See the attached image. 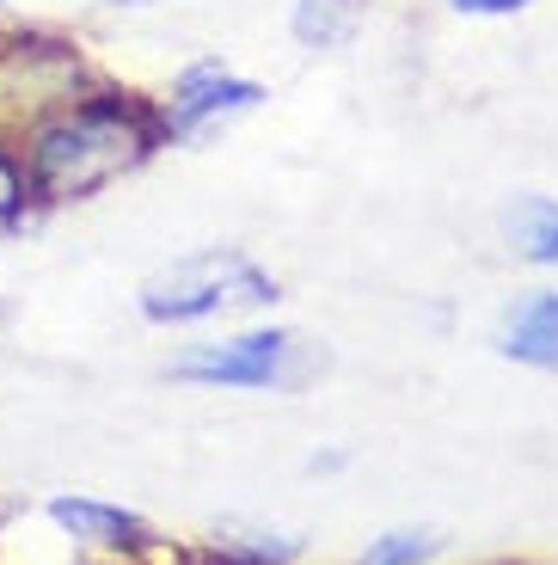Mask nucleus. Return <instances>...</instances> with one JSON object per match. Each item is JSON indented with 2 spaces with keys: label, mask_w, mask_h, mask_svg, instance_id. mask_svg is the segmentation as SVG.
<instances>
[{
  "label": "nucleus",
  "mask_w": 558,
  "mask_h": 565,
  "mask_svg": "<svg viewBox=\"0 0 558 565\" xmlns=\"http://www.w3.org/2000/svg\"><path fill=\"white\" fill-rule=\"evenodd\" d=\"M13 141L37 210L93 203L98 191L124 184L129 172H141L167 148L154 99L117 81H93L81 99L50 105V111L13 124Z\"/></svg>",
  "instance_id": "obj_1"
},
{
  "label": "nucleus",
  "mask_w": 558,
  "mask_h": 565,
  "mask_svg": "<svg viewBox=\"0 0 558 565\" xmlns=\"http://www.w3.org/2000/svg\"><path fill=\"white\" fill-rule=\"evenodd\" d=\"M277 301V277L258 258H246L239 246H203V253L172 258L167 270L141 282V320L154 326H203L215 313L234 308H270Z\"/></svg>",
  "instance_id": "obj_2"
},
{
  "label": "nucleus",
  "mask_w": 558,
  "mask_h": 565,
  "mask_svg": "<svg viewBox=\"0 0 558 565\" xmlns=\"http://www.w3.org/2000/svg\"><path fill=\"white\" fill-rule=\"evenodd\" d=\"M105 74L93 68L86 43L50 25H0V124L13 129L50 105L81 99Z\"/></svg>",
  "instance_id": "obj_3"
},
{
  "label": "nucleus",
  "mask_w": 558,
  "mask_h": 565,
  "mask_svg": "<svg viewBox=\"0 0 558 565\" xmlns=\"http://www.w3.org/2000/svg\"><path fill=\"white\" fill-rule=\"evenodd\" d=\"M325 369V356H313V344L289 326H251V332H234L222 344H191L167 363V375L179 382H203V387H270V394H289Z\"/></svg>",
  "instance_id": "obj_4"
},
{
  "label": "nucleus",
  "mask_w": 558,
  "mask_h": 565,
  "mask_svg": "<svg viewBox=\"0 0 558 565\" xmlns=\"http://www.w3.org/2000/svg\"><path fill=\"white\" fill-rule=\"evenodd\" d=\"M258 105H265V86L251 81V74H234L222 56H203V62L172 74V86L154 99V111H160L167 148L172 141L184 148V141H203L210 129L234 124V117L258 111Z\"/></svg>",
  "instance_id": "obj_5"
},
{
  "label": "nucleus",
  "mask_w": 558,
  "mask_h": 565,
  "mask_svg": "<svg viewBox=\"0 0 558 565\" xmlns=\"http://www.w3.org/2000/svg\"><path fill=\"white\" fill-rule=\"evenodd\" d=\"M43 516H50V529L62 541H74L86 553H111L117 565L160 559L154 523L124 504H105V498H86V492H56V498H43Z\"/></svg>",
  "instance_id": "obj_6"
},
{
  "label": "nucleus",
  "mask_w": 558,
  "mask_h": 565,
  "mask_svg": "<svg viewBox=\"0 0 558 565\" xmlns=\"http://www.w3.org/2000/svg\"><path fill=\"white\" fill-rule=\"evenodd\" d=\"M497 351L522 369L558 375V296L552 289H528L497 326Z\"/></svg>",
  "instance_id": "obj_7"
},
{
  "label": "nucleus",
  "mask_w": 558,
  "mask_h": 565,
  "mask_svg": "<svg viewBox=\"0 0 558 565\" xmlns=\"http://www.w3.org/2000/svg\"><path fill=\"white\" fill-rule=\"evenodd\" d=\"M503 246L534 270H558V198L546 191H516L497 215Z\"/></svg>",
  "instance_id": "obj_8"
},
{
  "label": "nucleus",
  "mask_w": 558,
  "mask_h": 565,
  "mask_svg": "<svg viewBox=\"0 0 558 565\" xmlns=\"http://www.w3.org/2000/svg\"><path fill=\"white\" fill-rule=\"evenodd\" d=\"M363 19V0H294V43H308V50H337V43L356 31Z\"/></svg>",
  "instance_id": "obj_9"
},
{
  "label": "nucleus",
  "mask_w": 558,
  "mask_h": 565,
  "mask_svg": "<svg viewBox=\"0 0 558 565\" xmlns=\"http://www.w3.org/2000/svg\"><path fill=\"white\" fill-rule=\"evenodd\" d=\"M37 210V198H31V179H25V160H19V141L13 129L0 124V234H13V227H25Z\"/></svg>",
  "instance_id": "obj_10"
},
{
  "label": "nucleus",
  "mask_w": 558,
  "mask_h": 565,
  "mask_svg": "<svg viewBox=\"0 0 558 565\" xmlns=\"http://www.w3.org/2000/svg\"><path fill=\"white\" fill-rule=\"evenodd\" d=\"M436 559H442V535L436 529H387L350 565H436Z\"/></svg>",
  "instance_id": "obj_11"
},
{
  "label": "nucleus",
  "mask_w": 558,
  "mask_h": 565,
  "mask_svg": "<svg viewBox=\"0 0 558 565\" xmlns=\"http://www.w3.org/2000/svg\"><path fill=\"white\" fill-rule=\"evenodd\" d=\"M172 565H265V559H251V553H239V547H227V541H215V547L179 553Z\"/></svg>",
  "instance_id": "obj_12"
},
{
  "label": "nucleus",
  "mask_w": 558,
  "mask_h": 565,
  "mask_svg": "<svg viewBox=\"0 0 558 565\" xmlns=\"http://www.w3.org/2000/svg\"><path fill=\"white\" fill-rule=\"evenodd\" d=\"M522 7H534V0H454V13H473V19H509Z\"/></svg>",
  "instance_id": "obj_13"
},
{
  "label": "nucleus",
  "mask_w": 558,
  "mask_h": 565,
  "mask_svg": "<svg viewBox=\"0 0 558 565\" xmlns=\"http://www.w3.org/2000/svg\"><path fill=\"white\" fill-rule=\"evenodd\" d=\"M111 7H154V0H111Z\"/></svg>",
  "instance_id": "obj_14"
},
{
  "label": "nucleus",
  "mask_w": 558,
  "mask_h": 565,
  "mask_svg": "<svg viewBox=\"0 0 558 565\" xmlns=\"http://www.w3.org/2000/svg\"><path fill=\"white\" fill-rule=\"evenodd\" d=\"M7 516H13V510H7V504H0V529H7Z\"/></svg>",
  "instance_id": "obj_15"
},
{
  "label": "nucleus",
  "mask_w": 558,
  "mask_h": 565,
  "mask_svg": "<svg viewBox=\"0 0 558 565\" xmlns=\"http://www.w3.org/2000/svg\"><path fill=\"white\" fill-rule=\"evenodd\" d=\"M136 565H154V559H136Z\"/></svg>",
  "instance_id": "obj_16"
}]
</instances>
